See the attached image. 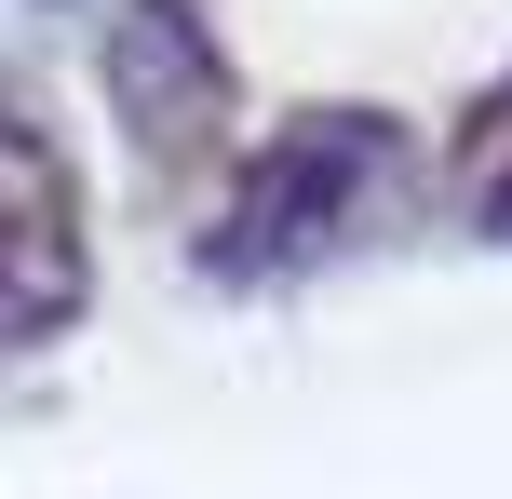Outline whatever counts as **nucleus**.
Wrapping results in <instances>:
<instances>
[{
    "label": "nucleus",
    "instance_id": "1",
    "mask_svg": "<svg viewBox=\"0 0 512 499\" xmlns=\"http://www.w3.org/2000/svg\"><path fill=\"white\" fill-rule=\"evenodd\" d=\"M391 162V122L378 108H310V122H283L270 149L243 162V189H230V216H216V243H203V270H230V284H270V270H297L310 243L351 216V189Z\"/></svg>",
    "mask_w": 512,
    "mask_h": 499
},
{
    "label": "nucleus",
    "instance_id": "3",
    "mask_svg": "<svg viewBox=\"0 0 512 499\" xmlns=\"http://www.w3.org/2000/svg\"><path fill=\"white\" fill-rule=\"evenodd\" d=\"M95 81H108V108H122L149 149H189V135H216V108H230V54H216V27L189 14V0H122V14L95 27Z\"/></svg>",
    "mask_w": 512,
    "mask_h": 499
},
{
    "label": "nucleus",
    "instance_id": "2",
    "mask_svg": "<svg viewBox=\"0 0 512 499\" xmlns=\"http://www.w3.org/2000/svg\"><path fill=\"white\" fill-rule=\"evenodd\" d=\"M81 176L54 149V122L0 81V351H54L81 324Z\"/></svg>",
    "mask_w": 512,
    "mask_h": 499
}]
</instances>
